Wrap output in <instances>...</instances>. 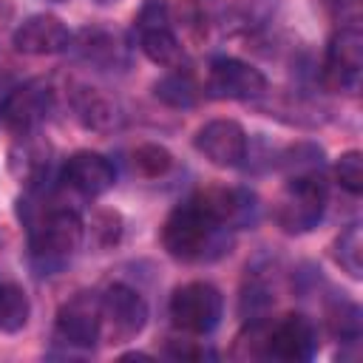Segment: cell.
I'll use <instances>...</instances> for the list:
<instances>
[{
  "mask_svg": "<svg viewBox=\"0 0 363 363\" xmlns=\"http://www.w3.org/2000/svg\"><path fill=\"white\" fill-rule=\"evenodd\" d=\"M164 250L179 261H210L227 250V230L196 201L176 207L162 227Z\"/></svg>",
  "mask_w": 363,
  "mask_h": 363,
  "instance_id": "1",
  "label": "cell"
},
{
  "mask_svg": "<svg viewBox=\"0 0 363 363\" xmlns=\"http://www.w3.org/2000/svg\"><path fill=\"white\" fill-rule=\"evenodd\" d=\"M82 221L68 207H51L31 224V255L43 269L62 267L82 244Z\"/></svg>",
  "mask_w": 363,
  "mask_h": 363,
  "instance_id": "2",
  "label": "cell"
},
{
  "mask_svg": "<svg viewBox=\"0 0 363 363\" xmlns=\"http://www.w3.org/2000/svg\"><path fill=\"white\" fill-rule=\"evenodd\" d=\"M326 210V184L320 173L292 176L281 201H278V224L284 233H309Z\"/></svg>",
  "mask_w": 363,
  "mask_h": 363,
  "instance_id": "3",
  "label": "cell"
},
{
  "mask_svg": "<svg viewBox=\"0 0 363 363\" xmlns=\"http://www.w3.org/2000/svg\"><path fill=\"white\" fill-rule=\"evenodd\" d=\"M224 309V298L213 284L190 281L179 286L170 298V318L179 329L190 335H207L218 326Z\"/></svg>",
  "mask_w": 363,
  "mask_h": 363,
  "instance_id": "4",
  "label": "cell"
},
{
  "mask_svg": "<svg viewBox=\"0 0 363 363\" xmlns=\"http://www.w3.org/2000/svg\"><path fill=\"white\" fill-rule=\"evenodd\" d=\"M102 301V329L99 337H105L108 343H125L133 340L145 323H147V303L145 298L125 286V284H113L108 286L105 295H99Z\"/></svg>",
  "mask_w": 363,
  "mask_h": 363,
  "instance_id": "5",
  "label": "cell"
},
{
  "mask_svg": "<svg viewBox=\"0 0 363 363\" xmlns=\"http://www.w3.org/2000/svg\"><path fill=\"white\" fill-rule=\"evenodd\" d=\"M136 34H139V48L145 57L156 65L176 68L184 60V51L170 28V14L162 0H145V6L136 14Z\"/></svg>",
  "mask_w": 363,
  "mask_h": 363,
  "instance_id": "6",
  "label": "cell"
},
{
  "mask_svg": "<svg viewBox=\"0 0 363 363\" xmlns=\"http://www.w3.org/2000/svg\"><path fill=\"white\" fill-rule=\"evenodd\" d=\"M102 329V301L94 292H77L57 312V340L71 349H91Z\"/></svg>",
  "mask_w": 363,
  "mask_h": 363,
  "instance_id": "7",
  "label": "cell"
},
{
  "mask_svg": "<svg viewBox=\"0 0 363 363\" xmlns=\"http://www.w3.org/2000/svg\"><path fill=\"white\" fill-rule=\"evenodd\" d=\"M54 105V94L51 85L43 79H31L20 88H14L3 105H0V122L6 125V130L11 133H34L40 128V122L48 116Z\"/></svg>",
  "mask_w": 363,
  "mask_h": 363,
  "instance_id": "8",
  "label": "cell"
},
{
  "mask_svg": "<svg viewBox=\"0 0 363 363\" xmlns=\"http://www.w3.org/2000/svg\"><path fill=\"white\" fill-rule=\"evenodd\" d=\"M363 68V34L357 26H340L326 48L323 77L337 91H354Z\"/></svg>",
  "mask_w": 363,
  "mask_h": 363,
  "instance_id": "9",
  "label": "cell"
},
{
  "mask_svg": "<svg viewBox=\"0 0 363 363\" xmlns=\"http://www.w3.org/2000/svg\"><path fill=\"white\" fill-rule=\"evenodd\" d=\"M196 150L216 167H238L247 159V130L233 119H213L199 128Z\"/></svg>",
  "mask_w": 363,
  "mask_h": 363,
  "instance_id": "10",
  "label": "cell"
},
{
  "mask_svg": "<svg viewBox=\"0 0 363 363\" xmlns=\"http://www.w3.org/2000/svg\"><path fill=\"white\" fill-rule=\"evenodd\" d=\"M264 74L235 57H218L207 71V94L216 99H252L264 94Z\"/></svg>",
  "mask_w": 363,
  "mask_h": 363,
  "instance_id": "11",
  "label": "cell"
},
{
  "mask_svg": "<svg viewBox=\"0 0 363 363\" xmlns=\"http://www.w3.org/2000/svg\"><path fill=\"white\" fill-rule=\"evenodd\" d=\"M193 201L224 230L247 227L255 221V213H258L255 196L241 187H210V190L199 193Z\"/></svg>",
  "mask_w": 363,
  "mask_h": 363,
  "instance_id": "12",
  "label": "cell"
},
{
  "mask_svg": "<svg viewBox=\"0 0 363 363\" xmlns=\"http://www.w3.org/2000/svg\"><path fill=\"white\" fill-rule=\"evenodd\" d=\"M318 349V332L306 315H286L267 332V357L309 360Z\"/></svg>",
  "mask_w": 363,
  "mask_h": 363,
  "instance_id": "13",
  "label": "cell"
},
{
  "mask_svg": "<svg viewBox=\"0 0 363 363\" xmlns=\"http://www.w3.org/2000/svg\"><path fill=\"white\" fill-rule=\"evenodd\" d=\"M11 43H14V48L20 54L45 57V54L65 51L71 45V31L54 14H34V17H28V20H23L17 26Z\"/></svg>",
  "mask_w": 363,
  "mask_h": 363,
  "instance_id": "14",
  "label": "cell"
},
{
  "mask_svg": "<svg viewBox=\"0 0 363 363\" xmlns=\"http://www.w3.org/2000/svg\"><path fill=\"white\" fill-rule=\"evenodd\" d=\"M62 179L82 196H102L113 187L116 182V170L113 164L96 153V150H77L62 170Z\"/></svg>",
  "mask_w": 363,
  "mask_h": 363,
  "instance_id": "15",
  "label": "cell"
},
{
  "mask_svg": "<svg viewBox=\"0 0 363 363\" xmlns=\"http://www.w3.org/2000/svg\"><path fill=\"white\" fill-rule=\"evenodd\" d=\"M17 139L20 142L11 150V170L28 184H37L48 167V145L37 139V133H20Z\"/></svg>",
  "mask_w": 363,
  "mask_h": 363,
  "instance_id": "16",
  "label": "cell"
},
{
  "mask_svg": "<svg viewBox=\"0 0 363 363\" xmlns=\"http://www.w3.org/2000/svg\"><path fill=\"white\" fill-rule=\"evenodd\" d=\"M31 303L23 286L0 281V332H20L28 323Z\"/></svg>",
  "mask_w": 363,
  "mask_h": 363,
  "instance_id": "17",
  "label": "cell"
},
{
  "mask_svg": "<svg viewBox=\"0 0 363 363\" xmlns=\"http://www.w3.org/2000/svg\"><path fill=\"white\" fill-rule=\"evenodd\" d=\"M335 261L352 275V278H360L363 275V235H360V227L352 224L349 230H343L335 241Z\"/></svg>",
  "mask_w": 363,
  "mask_h": 363,
  "instance_id": "18",
  "label": "cell"
},
{
  "mask_svg": "<svg viewBox=\"0 0 363 363\" xmlns=\"http://www.w3.org/2000/svg\"><path fill=\"white\" fill-rule=\"evenodd\" d=\"M326 323H329V332L337 340L352 343V340L360 337V306L352 303V301H337L326 312Z\"/></svg>",
  "mask_w": 363,
  "mask_h": 363,
  "instance_id": "19",
  "label": "cell"
},
{
  "mask_svg": "<svg viewBox=\"0 0 363 363\" xmlns=\"http://www.w3.org/2000/svg\"><path fill=\"white\" fill-rule=\"evenodd\" d=\"M156 96L164 102V105H173V108H190L196 102V85L187 74H167L156 82Z\"/></svg>",
  "mask_w": 363,
  "mask_h": 363,
  "instance_id": "20",
  "label": "cell"
},
{
  "mask_svg": "<svg viewBox=\"0 0 363 363\" xmlns=\"http://www.w3.org/2000/svg\"><path fill=\"white\" fill-rule=\"evenodd\" d=\"M170 164H173V156H170V150L162 147V145H139V147L133 150V167H136L142 176H147V179H156V176L167 173Z\"/></svg>",
  "mask_w": 363,
  "mask_h": 363,
  "instance_id": "21",
  "label": "cell"
},
{
  "mask_svg": "<svg viewBox=\"0 0 363 363\" xmlns=\"http://www.w3.org/2000/svg\"><path fill=\"white\" fill-rule=\"evenodd\" d=\"M335 176L346 193L357 196L363 190V156H360V150H346L335 164Z\"/></svg>",
  "mask_w": 363,
  "mask_h": 363,
  "instance_id": "22",
  "label": "cell"
},
{
  "mask_svg": "<svg viewBox=\"0 0 363 363\" xmlns=\"http://www.w3.org/2000/svg\"><path fill=\"white\" fill-rule=\"evenodd\" d=\"M82 51H85V60H94V62H108L111 57H116V40L105 37L102 31H82Z\"/></svg>",
  "mask_w": 363,
  "mask_h": 363,
  "instance_id": "23",
  "label": "cell"
},
{
  "mask_svg": "<svg viewBox=\"0 0 363 363\" xmlns=\"http://www.w3.org/2000/svg\"><path fill=\"white\" fill-rule=\"evenodd\" d=\"M79 113H82L85 125H91V128H105V125H111V119H113L111 105H108V102H102L99 96H94L91 91H88V94H85V99L79 102Z\"/></svg>",
  "mask_w": 363,
  "mask_h": 363,
  "instance_id": "24",
  "label": "cell"
},
{
  "mask_svg": "<svg viewBox=\"0 0 363 363\" xmlns=\"http://www.w3.org/2000/svg\"><path fill=\"white\" fill-rule=\"evenodd\" d=\"M119 213H113V210H102V213H96V218H94V233L96 235H102L99 238V244L102 247H108V244H113L116 238H119Z\"/></svg>",
  "mask_w": 363,
  "mask_h": 363,
  "instance_id": "25",
  "label": "cell"
},
{
  "mask_svg": "<svg viewBox=\"0 0 363 363\" xmlns=\"http://www.w3.org/2000/svg\"><path fill=\"white\" fill-rule=\"evenodd\" d=\"M96 3H113V0H96Z\"/></svg>",
  "mask_w": 363,
  "mask_h": 363,
  "instance_id": "26",
  "label": "cell"
},
{
  "mask_svg": "<svg viewBox=\"0 0 363 363\" xmlns=\"http://www.w3.org/2000/svg\"><path fill=\"white\" fill-rule=\"evenodd\" d=\"M48 3H62V0H48Z\"/></svg>",
  "mask_w": 363,
  "mask_h": 363,
  "instance_id": "27",
  "label": "cell"
}]
</instances>
